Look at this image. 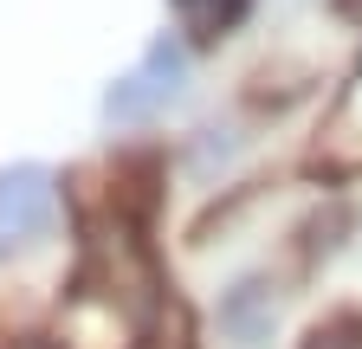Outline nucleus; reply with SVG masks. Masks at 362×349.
I'll return each mask as SVG.
<instances>
[{
  "mask_svg": "<svg viewBox=\"0 0 362 349\" xmlns=\"http://www.w3.org/2000/svg\"><path fill=\"white\" fill-rule=\"evenodd\" d=\"M252 304H259V285H240L233 297H226V324L240 330V343H259L272 330V317H279V311H252Z\"/></svg>",
  "mask_w": 362,
  "mask_h": 349,
  "instance_id": "obj_5",
  "label": "nucleus"
},
{
  "mask_svg": "<svg viewBox=\"0 0 362 349\" xmlns=\"http://www.w3.org/2000/svg\"><path fill=\"white\" fill-rule=\"evenodd\" d=\"M324 149H337V155H356L362 149V65H356L349 91H343V104H337V117L324 129Z\"/></svg>",
  "mask_w": 362,
  "mask_h": 349,
  "instance_id": "obj_4",
  "label": "nucleus"
},
{
  "mask_svg": "<svg viewBox=\"0 0 362 349\" xmlns=\"http://www.w3.org/2000/svg\"><path fill=\"white\" fill-rule=\"evenodd\" d=\"M181 32L194 39V46H214V39H226L246 13H252V0H168Z\"/></svg>",
  "mask_w": 362,
  "mask_h": 349,
  "instance_id": "obj_3",
  "label": "nucleus"
},
{
  "mask_svg": "<svg viewBox=\"0 0 362 349\" xmlns=\"http://www.w3.org/2000/svg\"><path fill=\"white\" fill-rule=\"evenodd\" d=\"M304 349H362V317L343 311V317H330V324H317Z\"/></svg>",
  "mask_w": 362,
  "mask_h": 349,
  "instance_id": "obj_6",
  "label": "nucleus"
},
{
  "mask_svg": "<svg viewBox=\"0 0 362 349\" xmlns=\"http://www.w3.org/2000/svg\"><path fill=\"white\" fill-rule=\"evenodd\" d=\"M45 220H52V174L39 162H20L0 174V252L26 246Z\"/></svg>",
  "mask_w": 362,
  "mask_h": 349,
  "instance_id": "obj_2",
  "label": "nucleus"
},
{
  "mask_svg": "<svg viewBox=\"0 0 362 349\" xmlns=\"http://www.w3.org/2000/svg\"><path fill=\"white\" fill-rule=\"evenodd\" d=\"M175 91H181V52L162 39V46H149V52H143V65H136L129 78H117V84H110L104 110H110L117 123H143V117H156Z\"/></svg>",
  "mask_w": 362,
  "mask_h": 349,
  "instance_id": "obj_1",
  "label": "nucleus"
}]
</instances>
